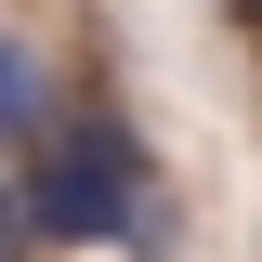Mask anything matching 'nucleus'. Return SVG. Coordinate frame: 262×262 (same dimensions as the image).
Wrapping results in <instances>:
<instances>
[{
  "label": "nucleus",
  "mask_w": 262,
  "mask_h": 262,
  "mask_svg": "<svg viewBox=\"0 0 262 262\" xmlns=\"http://www.w3.org/2000/svg\"><path fill=\"white\" fill-rule=\"evenodd\" d=\"M13 210H27L39 249H105V236H131V210H144V144H131L118 118H66L27 158Z\"/></svg>",
  "instance_id": "1"
},
{
  "label": "nucleus",
  "mask_w": 262,
  "mask_h": 262,
  "mask_svg": "<svg viewBox=\"0 0 262 262\" xmlns=\"http://www.w3.org/2000/svg\"><path fill=\"white\" fill-rule=\"evenodd\" d=\"M39 118H53V66H39L27 39H0V144H27Z\"/></svg>",
  "instance_id": "2"
},
{
  "label": "nucleus",
  "mask_w": 262,
  "mask_h": 262,
  "mask_svg": "<svg viewBox=\"0 0 262 262\" xmlns=\"http://www.w3.org/2000/svg\"><path fill=\"white\" fill-rule=\"evenodd\" d=\"M0 262H27V210H13V184H0Z\"/></svg>",
  "instance_id": "3"
},
{
  "label": "nucleus",
  "mask_w": 262,
  "mask_h": 262,
  "mask_svg": "<svg viewBox=\"0 0 262 262\" xmlns=\"http://www.w3.org/2000/svg\"><path fill=\"white\" fill-rule=\"evenodd\" d=\"M236 13H262V0H236Z\"/></svg>",
  "instance_id": "4"
}]
</instances>
